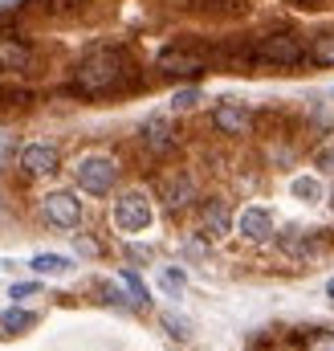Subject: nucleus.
Returning a JSON list of instances; mask_svg holds the SVG:
<instances>
[{
	"label": "nucleus",
	"mask_w": 334,
	"mask_h": 351,
	"mask_svg": "<svg viewBox=\"0 0 334 351\" xmlns=\"http://www.w3.org/2000/svg\"><path fill=\"white\" fill-rule=\"evenodd\" d=\"M123 78H127V58L118 49H98L74 70V90L86 94V98H98V94L118 90Z\"/></svg>",
	"instance_id": "1"
},
{
	"label": "nucleus",
	"mask_w": 334,
	"mask_h": 351,
	"mask_svg": "<svg viewBox=\"0 0 334 351\" xmlns=\"http://www.w3.org/2000/svg\"><path fill=\"white\" fill-rule=\"evenodd\" d=\"M253 58L265 62V66H281V70H290V66L310 62V49H306L294 33H269V37H261V45L253 49Z\"/></svg>",
	"instance_id": "2"
},
{
	"label": "nucleus",
	"mask_w": 334,
	"mask_h": 351,
	"mask_svg": "<svg viewBox=\"0 0 334 351\" xmlns=\"http://www.w3.org/2000/svg\"><path fill=\"white\" fill-rule=\"evenodd\" d=\"M74 176H78V188L94 192V196H102V192L114 188L118 168H114V160H106V156H86V160H78Z\"/></svg>",
	"instance_id": "3"
},
{
	"label": "nucleus",
	"mask_w": 334,
	"mask_h": 351,
	"mask_svg": "<svg viewBox=\"0 0 334 351\" xmlns=\"http://www.w3.org/2000/svg\"><path fill=\"white\" fill-rule=\"evenodd\" d=\"M114 225L123 233H143L151 225V200L143 192H127L114 200Z\"/></svg>",
	"instance_id": "4"
},
{
	"label": "nucleus",
	"mask_w": 334,
	"mask_h": 351,
	"mask_svg": "<svg viewBox=\"0 0 334 351\" xmlns=\"http://www.w3.org/2000/svg\"><path fill=\"white\" fill-rule=\"evenodd\" d=\"M155 66H159L164 74H175V78H196V74L208 70V58H204L200 49H188V45H167Z\"/></svg>",
	"instance_id": "5"
},
{
	"label": "nucleus",
	"mask_w": 334,
	"mask_h": 351,
	"mask_svg": "<svg viewBox=\"0 0 334 351\" xmlns=\"http://www.w3.org/2000/svg\"><path fill=\"white\" fill-rule=\"evenodd\" d=\"M41 208H45V221H53V225H62V229H74L78 217H82V204H78L70 192H49Z\"/></svg>",
	"instance_id": "6"
},
{
	"label": "nucleus",
	"mask_w": 334,
	"mask_h": 351,
	"mask_svg": "<svg viewBox=\"0 0 334 351\" xmlns=\"http://www.w3.org/2000/svg\"><path fill=\"white\" fill-rule=\"evenodd\" d=\"M21 168L29 176L57 172V147H49V143H29V147L21 152Z\"/></svg>",
	"instance_id": "7"
},
{
	"label": "nucleus",
	"mask_w": 334,
	"mask_h": 351,
	"mask_svg": "<svg viewBox=\"0 0 334 351\" xmlns=\"http://www.w3.org/2000/svg\"><path fill=\"white\" fill-rule=\"evenodd\" d=\"M212 123H216L224 135H245V131H249V123H253V114L241 106V102H220V106H216V114H212Z\"/></svg>",
	"instance_id": "8"
},
{
	"label": "nucleus",
	"mask_w": 334,
	"mask_h": 351,
	"mask_svg": "<svg viewBox=\"0 0 334 351\" xmlns=\"http://www.w3.org/2000/svg\"><path fill=\"white\" fill-rule=\"evenodd\" d=\"M237 229H241L245 241H265V237L273 233V217H269L265 208H245V213L237 217Z\"/></svg>",
	"instance_id": "9"
},
{
	"label": "nucleus",
	"mask_w": 334,
	"mask_h": 351,
	"mask_svg": "<svg viewBox=\"0 0 334 351\" xmlns=\"http://www.w3.org/2000/svg\"><path fill=\"white\" fill-rule=\"evenodd\" d=\"M33 66V49L21 37H0V70H29Z\"/></svg>",
	"instance_id": "10"
},
{
	"label": "nucleus",
	"mask_w": 334,
	"mask_h": 351,
	"mask_svg": "<svg viewBox=\"0 0 334 351\" xmlns=\"http://www.w3.org/2000/svg\"><path fill=\"white\" fill-rule=\"evenodd\" d=\"M33 269H37V274H49V278H62V274H70V258H62V254H37V258H33Z\"/></svg>",
	"instance_id": "11"
},
{
	"label": "nucleus",
	"mask_w": 334,
	"mask_h": 351,
	"mask_svg": "<svg viewBox=\"0 0 334 351\" xmlns=\"http://www.w3.org/2000/svg\"><path fill=\"white\" fill-rule=\"evenodd\" d=\"M143 139H147V147H155V152L171 147V127H167V119H151V123L143 127Z\"/></svg>",
	"instance_id": "12"
},
{
	"label": "nucleus",
	"mask_w": 334,
	"mask_h": 351,
	"mask_svg": "<svg viewBox=\"0 0 334 351\" xmlns=\"http://www.w3.org/2000/svg\"><path fill=\"white\" fill-rule=\"evenodd\" d=\"M37 319L29 315V311H4L0 315V331H8V335H21V331H29Z\"/></svg>",
	"instance_id": "13"
},
{
	"label": "nucleus",
	"mask_w": 334,
	"mask_h": 351,
	"mask_svg": "<svg viewBox=\"0 0 334 351\" xmlns=\"http://www.w3.org/2000/svg\"><path fill=\"white\" fill-rule=\"evenodd\" d=\"M310 62H314V66H334V33H322V37L310 45Z\"/></svg>",
	"instance_id": "14"
},
{
	"label": "nucleus",
	"mask_w": 334,
	"mask_h": 351,
	"mask_svg": "<svg viewBox=\"0 0 334 351\" xmlns=\"http://www.w3.org/2000/svg\"><path fill=\"white\" fill-rule=\"evenodd\" d=\"M204 225L220 237V233H229V213H224V204H208L204 208Z\"/></svg>",
	"instance_id": "15"
},
{
	"label": "nucleus",
	"mask_w": 334,
	"mask_h": 351,
	"mask_svg": "<svg viewBox=\"0 0 334 351\" xmlns=\"http://www.w3.org/2000/svg\"><path fill=\"white\" fill-rule=\"evenodd\" d=\"M118 282L127 286V294H131V302H135V306H147V286H143L131 269H123V274H118Z\"/></svg>",
	"instance_id": "16"
},
{
	"label": "nucleus",
	"mask_w": 334,
	"mask_h": 351,
	"mask_svg": "<svg viewBox=\"0 0 334 351\" xmlns=\"http://www.w3.org/2000/svg\"><path fill=\"white\" fill-rule=\"evenodd\" d=\"M188 196H192V180H183V176H179V180H171V184H167V204H171V208L188 204Z\"/></svg>",
	"instance_id": "17"
},
{
	"label": "nucleus",
	"mask_w": 334,
	"mask_h": 351,
	"mask_svg": "<svg viewBox=\"0 0 334 351\" xmlns=\"http://www.w3.org/2000/svg\"><path fill=\"white\" fill-rule=\"evenodd\" d=\"M159 286H164L167 294H175V298H179V294H183V286H188V278H183L179 269H164V274H159Z\"/></svg>",
	"instance_id": "18"
},
{
	"label": "nucleus",
	"mask_w": 334,
	"mask_h": 351,
	"mask_svg": "<svg viewBox=\"0 0 334 351\" xmlns=\"http://www.w3.org/2000/svg\"><path fill=\"white\" fill-rule=\"evenodd\" d=\"M196 102H200V90H196V86L175 90V94H171V106H175V110H192Z\"/></svg>",
	"instance_id": "19"
},
{
	"label": "nucleus",
	"mask_w": 334,
	"mask_h": 351,
	"mask_svg": "<svg viewBox=\"0 0 334 351\" xmlns=\"http://www.w3.org/2000/svg\"><path fill=\"white\" fill-rule=\"evenodd\" d=\"M164 327L175 335V339H188V335H192V323H188V319H179V315H171V311L164 315Z\"/></svg>",
	"instance_id": "20"
},
{
	"label": "nucleus",
	"mask_w": 334,
	"mask_h": 351,
	"mask_svg": "<svg viewBox=\"0 0 334 351\" xmlns=\"http://www.w3.org/2000/svg\"><path fill=\"white\" fill-rule=\"evenodd\" d=\"M306 351H334V331H314V335H306Z\"/></svg>",
	"instance_id": "21"
},
{
	"label": "nucleus",
	"mask_w": 334,
	"mask_h": 351,
	"mask_svg": "<svg viewBox=\"0 0 334 351\" xmlns=\"http://www.w3.org/2000/svg\"><path fill=\"white\" fill-rule=\"evenodd\" d=\"M294 192H298V196H310V200H318V184H314V180H294Z\"/></svg>",
	"instance_id": "22"
},
{
	"label": "nucleus",
	"mask_w": 334,
	"mask_h": 351,
	"mask_svg": "<svg viewBox=\"0 0 334 351\" xmlns=\"http://www.w3.org/2000/svg\"><path fill=\"white\" fill-rule=\"evenodd\" d=\"M318 168H322L326 176H334V143H331V147H322V152H318Z\"/></svg>",
	"instance_id": "23"
},
{
	"label": "nucleus",
	"mask_w": 334,
	"mask_h": 351,
	"mask_svg": "<svg viewBox=\"0 0 334 351\" xmlns=\"http://www.w3.org/2000/svg\"><path fill=\"white\" fill-rule=\"evenodd\" d=\"M29 294H37V286H33V282H21V286H12V298H29Z\"/></svg>",
	"instance_id": "24"
},
{
	"label": "nucleus",
	"mask_w": 334,
	"mask_h": 351,
	"mask_svg": "<svg viewBox=\"0 0 334 351\" xmlns=\"http://www.w3.org/2000/svg\"><path fill=\"white\" fill-rule=\"evenodd\" d=\"M285 4H294V8H318L322 0H285Z\"/></svg>",
	"instance_id": "25"
},
{
	"label": "nucleus",
	"mask_w": 334,
	"mask_h": 351,
	"mask_svg": "<svg viewBox=\"0 0 334 351\" xmlns=\"http://www.w3.org/2000/svg\"><path fill=\"white\" fill-rule=\"evenodd\" d=\"M331 294H334V282H331Z\"/></svg>",
	"instance_id": "26"
},
{
	"label": "nucleus",
	"mask_w": 334,
	"mask_h": 351,
	"mask_svg": "<svg viewBox=\"0 0 334 351\" xmlns=\"http://www.w3.org/2000/svg\"><path fill=\"white\" fill-rule=\"evenodd\" d=\"M331 204H334V196H331Z\"/></svg>",
	"instance_id": "27"
}]
</instances>
